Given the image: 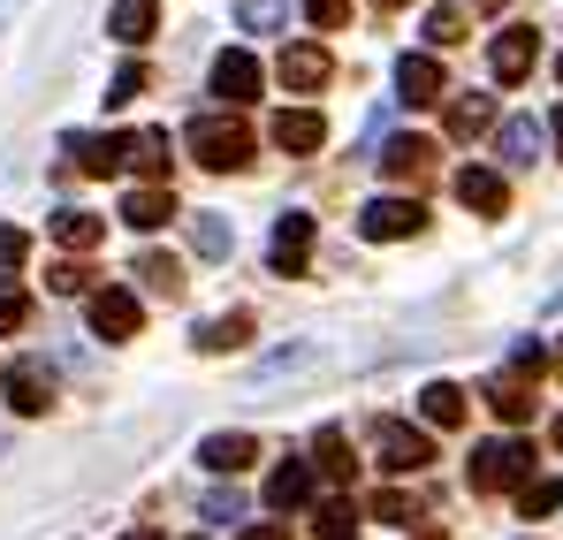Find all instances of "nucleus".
<instances>
[{"label":"nucleus","mask_w":563,"mask_h":540,"mask_svg":"<svg viewBox=\"0 0 563 540\" xmlns=\"http://www.w3.org/2000/svg\"><path fill=\"white\" fill-rule=\"evenodd\" d=\"M190 161L198 168H244L252 161V122L244 114H190Z\"/></svg>","instance_id":"f257e3e1"},{"label":"nucleus","mask_w":563,"mask_h":540,"mask_svg":"<svg viewBox=\"0 0 563 540\" xmlns=\"http://www.w3.org/2000/svg\"><path fill=\"white\" fill-rule=\"evenodd\" d=\"M472 487H479V495H503V487H518V495H526V487H533V450H526L518 434H503V442H479V450H472Z\"/></svg>","instance_id":"f03ea898"},{"label":"nucleus","mask_w":563,"mask_h":540,"mask_svg":"<svg viewBox=\"0 0 563 540\" xmlns=\"http://www.w3.org/2000/svg\"><path fill=\"white\" fill-rule=\"evenodd\" d=\"M374 456H380V472H427L434 442L419 427H404V419H374Z\"/></svg>","instance_id":"7ed1b4c3"},{"label":"nucleus","mask_w":563,"mask_h":540,"mask_svg":"<svg viewBox=\"0 0 563 540\" xmlns=\"http://www.w3.org/2000/svg\"><path fill=\"white\" fill-rule=\"evenodd\" d=\"M145 328V305H137V289H122V282H107L92 297V335H107V343H130Z\"/></svg>","instance_id":"20e7f679"},{"label":"nucleus","mask_w":563,"mask_h":540,"mask_svg":"<svg viewBox=\"0 0 563 540\" xmlns=\"http://www.w3.org/2000/svg\"><path fill=\"white\" fill-rule=\"evenodd\" d=\"M0 388H8V411H23V419H38L46 404H54V373L38 359H15L8 373H0Z\"/></svg>","instance_id":"39448f33"},{"label":"nucleus","mask_w":563,"mask_h":540,"mask_svg":"<svg viewBox=\"0 0 563 540\" xmlns=\"http://www.w3.org/2000/svg\"><path fill=\"white\" fill-rule=\"evenodd\" d=\"M275 77H282L289 91H320L328 77H335V62H328V46H312V38H297V46H282Z\"/></svg>","instance_id":"423d86ee"},{"label":"nucleus","mask_w":563,"mask_h":540,"mask_svg":"<svg viewBox=\"0 0 563 540\" xmlns=\"http://www.w3.org/2000/svg\"><path fill=\"white\" fill-rule=\"evenodd\" d=\"M358 229H366V236H419V229H427V206H419V198H374V206H366V213H358Z\"/></svg>","instance_id":"0eeeda50"},{"label":"nucleus","mask_w":563,"mask_h":540,"mask_svg":"<svg viewBox=\"0 0 563 540\" xmlns=\"http://www.w3.org/2000/svg\"><path fill=\"white\" fill-rule=\"evenodd\" d=\"M442 91H450V77H442L434 54H404V62H396V99H404V107H434Z\"/></svg>","instance_id":"6e6552de"},{"label":"nucleus","mask_w":563,"mask_h":540,"mask_svg":"<svg viewBox=\"0 0 563 540\" xmlns=\"http://www.w3.org/2000/svg\"><path fill=\"white\" fill-rule=\"evenodd\" d=\"M260 85H267V77H260V54H244V46H229V54L213 62V91H221L229 107H244V99H260Z\"/></svg>","instance_id":"1a4fd4ad"},{"label":"nucleus","mask_w":563,"mask_h":540,"mask_svg":"<svg viewBox=\"0 0 563 540\" xmlns=\"http://www.w3.org/2000/svg\"><path fill=\"white\" fill-rule=\"evenodd\" d=\"M533 54H541V38H533L526 23H510V31L487 46V69H495V85H518V77L533 69Z\"/></svg>","instance_id":"9d476101"},{"label":"nucleus","mask_w":563,"mask_h":540,"mask_svg":"<svg viewBox=\"0 0 563 540\" xmlns=\"http://www.w3.org/2000/svg\"><path fill=\"white\" fill-rule=\"evenodd\" d=\"M305 260H312V213H282L267 267H275V274H305Z\"/></svg>","instance_id":"9b49d317"},{"label":"nucleus","mask_w":563,"mask_h":540,"mask_svg":"<svg viewBox=\"0 0 563 540\" xmlns=\"http://www.w3.org/2000/svg\"><path fill=\"white\" fill-rule=\"evenodd\" d=\"M380 176L388 183H427L434 176V145H427V137H388V145H380Z\"/></svg>","instance_id":"f8f14e48"},{"label":"nucleus","mask_w":563,"mask_h":540,"mask_svg":"<svg viewBox=\"0 0 563 540\" xmlns=\"http://www.w3.org/2000/svg\"><path fill=\"white\" fill-rule=\"evenodd\" d=\"M267 137H275L282 153H320V137H328V122H320L312 107H282L275 122H267Z\"/></svg>","instance_id":"ddd939ff"},{"label":"nucleus","mask_w":563,"mask_h":540,"mask_svg":"<svg viewBox=\"0 0 563 540\" xmlns=\"http://www.w3.org/2000/svg\"><path fill=\"white\" fill-rule=\"evenodd\" d=\"M153 31H161V0H114V8H107V38L145 46Z\"/></svg>","instance_id":"4468645a"},{"label":"nucleus","mask_w":563,"mask_h":540,"mask_svg":"<svg viewBox=\"0 0 563 540\" xmlns=\"http://www.w3.org/2000/svg\"><path fill=\"white\" fill-rule=\"evenodd\" d=\"M198 464L221 472V480H229V472H252V464H260V442H252V434H206V442H198Z\"/></svg>","instance_id":"2eb2a0df"},{"label":"nucleus","mask_w":563,"mask_h":540,"mask_svg":"<svg viewBox=\"0 0 563 540\" xmlns=\"http://www.w3.org/2000/svg\"><path fill=\"white\" fill-rule=\"evenodd\" d=\"M69 161L85 176H122L130 168V137H69Z\"/></svg>","instance_id":"dca6fc26"},{"label":"nucleus","mask_w":563,"mask_h":540,"mask_svg":"<svg viewBox=\"0 0 563 540\" xmlns=\"http://www.w3.org/2000/svg\"><path fill=\"white\" fill-rule=\"evenodd\" d=\"M122 221H130L137 236H153V229H168V221H176V198H168L161 183H145V190H130V198H122Z\"/></svg>","instance_id":"f3484780"},{"label":"nucleus","mask_w":563,"mask_h":540,"mask_svg":"<svg viewBox=\"0 0 563 540\" xmlns=\"http://www.w3.org/2000/svg\"><path fill=\"white\" fill-rule=\"evenodd\" d=\"M457 198H465L472 213H503L510 206V183L495 176V168H457Z\"/></svg>","instance_id":"a211bd4d"},{"label":"nucleus","mask_w":563,"mask_h":540,"mask_svg":"<svg viewBox=\"0 0 563 540\" xmlns=\"http://www.w3.org/2000/svg\"><path fill=\"white\" fill-rule=\"evenodd\" d=\"M297 503H312V464H275L267 472V510H297Z\"/></svg>","instance_id":"6ab92c4d"},{"label":"nucleus","mask_w":563,"mask_h":540,"mask_svg":"<svg viewBox=\"0 0 563 540\" xmlns=\"http://www.w3.org/2000/svg\"><path fill=\"white\" fill-rule=\"evenodd\" d=\"M419 419H427V427H442V434H450V427H465V388L427 381V388H419Z\"/></svg>","instance_id":"aec40b11"},{"label":"nucleus","mask_w":563,"mask_h":540,"mask_svg":"<svg viewBox=\"0 0 563 540\" xmlns=\"http://www.w3.org/2000/svg\"><path fill=\"white\" fill-rule=\"evenodd\" d=\"M495 122V91H457L450 99V137H479Z\"/></svg>","instance_id":"412c9836"},{"label":"nucleus","mask_w":563,"mask_h":540,"mask_svg":"<svg viewBox=\"0 0 563 540\" xmlns=\"http://www.w3.org/2000/svg\"><path fill=\"white\" fill-rule=\"evenodd\" d=\"M487 411H495L503 427H518V419H533V388H526V381H503V373H495V381H487Z\"/></svg>","instance_id":"4be33fe9"},{"label":"nucleus","mask_w":563,"mask_h":540,"mask_svg":"<svg viewBox=\"0 0 563 540\" xmlns=\"http://www.w3.org/2000/svg\"><path fill=\"white\" fill-rule=\"evenodd\" d=\"M168 161H176V153H168V130H137V137H130V168H137V176H168Z\"/></svg>","instance_id":"5701e85b"},{"label":"nucleus","mask_w":563,"mask_h":540,"mask_svg":"<svg viewBox=\"0 0 563 540\" xmlns=\"http://www.w3.org/2000/svg\"><path fill=\"white\" fill-rule=\"evenodd\" d=\"M312 533H320V540H351V533H358V503H343V495L312 503Z\"/></svg>","instance_id":"b1692460"},{"label":"nucleus","mask_w":563,"mask_h":540,"mask_svg":"<svg viewBox=\"0 0 563 540\" xmlns=\"http://www.w3.org/2000/svg\"><path fill=\"white\" fill-rule=\"evenodd\" d=\"M503 161H510V168H526V161H541V122H526V114H510V122H503Z\"/></svg>","instance_id":"393cba45"},{"label":"nucleus","mask_w":563,"mask_h":540,"mask_svg":"<svg viewBox=\"0 0 563 540\" xmlns=\"http://www.w3.org/2000/svg\"><path fill=\"white\" fill-rule=\"evenodd\" d=\"M54 236H62L69 252H92V244H99V213H85V206H62V213H54Z\"/></svg>","instance_id":"a878e982"},{"label":"nucleus","mask_w":563,"mask_h":540,"mask_svg":"<svg viewBox=\"0 0 563 540\" xmlns=\"http://www.w3.org/2000/svg\"><path fill=\"white\" fill-rule=\"evenodd\" d=\"M46 289H54V297H99V282H92L85 260H54V267H46Z\"/></svg>","instance_id":"bb28decb"},{"label":"nucleus","mask_w":563,"mask_h":540,"mask_svg":"<svg viewBox=\"0 0 563 540\" xmlns=\"http://www.w3.org/2000/svg\"><path fill=\"white\" fill-rule=\"evenodd\" d=\"M297 365H320V343H282V351H267L252 381H282V373H297Z\"/></svg>","instance_id":"cd10ccee"},{"label":"nucleus","mask_w":563,"mask_h":540,"mask_svg":"<svg viewBox=\"0 0 563 540\" xmlns=\"http://www.w3.org/2000/svg\"><path fill=\"white\" fill-rule=\"evenodd\" d=\"M312 464H320V480H351V442H343V427H328V434L312 442Z\"/></svg>","instance_id":"c85d7f7f"},{"label":"nucleus","mask_w":563,"mask_h":540,"mask_svg":"<svg viewBox=\"0 0 563 540\" xmlns=\"http://www.w3.org/2000/svg\"><path fill=\"white\" fill-rule=\"evenodd\" d=\"M252 335V312H229V320H213V328H198V351H236Z\"/></svg>","instance_id":"c756f323"},{"label":"nucleus","mask_w":563,"mask_h":540,"mask_svg":"<svg viewBox=\"0 0 563 540\" xmlns=\"http://www.w3.org/2000/svg\"><path fill=\"white\" fill-rule=\"evenodd\" d=\"M137 91H153V69H145V62H122V69H114V85H107V107H130Z\"/></svg>","instance_id":"7c9ffc66"},{"label":"nucleus","mask_w":563,"mask_h":540,"mask_svg":"<svg viewBox=\"0 0 563 540\" xmlns=\"http://www.w3.org/2000/svg\"><path fill=\"white\" fill-rule=\"evenodd\" d=\"M190 244H198L206 260H221V252H229V221H221V213H190Z\"/></svg>","instance_id":"2f4dec72"},{"label":"nucleus","mask_w":563,"mask_h":540,"mask_svg":"<svg viewBox=\"0 0 563 540\" xmlns=\"http://www.w3.org/2000/svg\"><path fill=\"white\" fill-rule=\"evenodd\" d=\"M374 518H380V526H419L427 510H419L411 495H396V487H380V495H374Z\"/></svg>","instance_id":"473e14b6"},{"label":"nucleus","mask_w":563,"mask_h":540,"mask_svg":"<svg viewBox=\"0 0 563 540\" xmlns=\"http://www.w3.org/2000/svg\"><path fill=\"white\" fill-rule=\"evenodd\" d=\"M465 38V8H434L427 15V46H457Z\"/></svg>","instance_id":"72a5a7b5"},{"label":"nucleus","mask_w":563,"mask_h":540,"mask_svg":"<svg viewBox=\"0 0 563 540\" xmlns=\"http://www.w3.org/2000/svg\"><path fill=\"white\" fill-rule=\"evenodd\" d=\"M23 260H31V236H23V229H0V282H15Z\"/></svg>","instance_id":"f704fd0d"},{"label":"nucleus","mask_w":563,"mask_h":540,"mask_svg":"<svg viewBox=\"0 0 563 540\" xmlns=\"http://www.w3.org/2000/svg\"><path fill=\"white\" fill-rule=\"evenodd\" d=\"M556 503H563V487H556V480H533V487L518 495V510H526V518H549Z\"/></svg>","instance_id":"c9c22d12"},{"label":"nucleus","mask_w":563,"mask_h":540,"mask_svg":"<svg viewBox=\"0 0 563 540\" xmlns=\"http://www.w3.org/2000/svg\"><path fill=\"white\" fill-rule=\"evenodd\" d=\"M282 8H289V0H236V23H252V31H275Z\"/></svg>","instance_id":"e433bc0d"},{"label":"nucleus","mask_w":563,"mask_h":540,"mask_svg":"<svg viewBox=\"0 0 563 540\" xmlns=\"http://www.w3.org/2000/svg\"><path fill=\"white\" fill-rule=\"evenodd\" d=\"M137 274H145L153 289H184V267H176V260H161V252H153V260H137Z\"/></svg>","instance_id":"4c0bfd02"},{"label":"nucleus","mask_w":563,"mask_h":540,"mask_svg":"<svg viewBox=\"0 0 563 540\" xmlns=\"http://www.w3.org/2000/svg\"><path fill=\"white\" fill-rule=\"evenodd\" d=\"M305 15H312L320 31H343V15H351V0H305Z\"/></svg>","instance_id":"58836bf2"},{"label":"nucleus","mask_w":563,"mask_h":540,"mask_svg":"<svg viewBox=\"0 0 563 540\" xmlns=\"http://www.w3.org/2000/svg\"><path fill=\"white\" fill-rule=\"evenodd\" d=\"M23 320H31V305H23V297H15V289H8V297H0V335H15V328H23Z\"/></svg>","instance_id":"ea45409f"},{"label":"nucleus","mask_w":563,"mask_h":540,"mask_svg":"<svg viewBox=\"0 0 563 540\" xmlns=\"http://www.w3.org/2000/svg\"><path fill=\"white\" fill-rule=\"evenodd\" d=\"M236 540H289V533H282V526H244Z\"/></svg>","instance_id":"a19ab883"},{"label":"nucleus","mask_w":563,"mask_h":540,"mask_svg":"<svg viewBox=\"0 0 563 540\" xmlns=\"http://www.w3.org/2000/svg\"><path fill=\"white\" fill-rule=\"evenodd\" d=\"M122 540H161V533H153V526H137V533H122Z\"/></svg>","instance_id":"79ce46f5"},{"label":"nucleus","mask_w":563,"mask_h":540,"mask_svg":"<svg viewBox=\"0 0 563 540\" xmlns=\"http://www.w3.org/2000/svg\"><path fill=\"white\" fill-rule=\"evenodd\" d=\"M549 130H556V145H563V107H556V122H549Z\"/></svg>","instance_id":"37998d69"},{"label":"nucleus","mask_w":563,"mask_h":540,"mask_svg":"<svg viewBox=\"0 0 563 540\" xmlns=\"http://www.w3.org/2000/svg\"><path fill=\"white\" fill-rule=\"evenodd\" d=\"M549 365H556V373H563V343H556V359H549Z\"/></svg>","instance_id":"c03bdc74"},{"label":"nucleus","mask_w":563,"mask_h":540,"mask_svg":"<svg viewBox=\"0 0 563 540\" xmlns=\"http://www.w3.org/2000/svg\"><path fill=\"white\" fill-rule=\"evenodd\" d=\"M374 8H404V0H374Z\"/></svg>","instance_id":"a18cd8bd"},{"label":"nucleus","mask_w":563,"mask_h":540,"mask_svg":"<svg viewBox=\"0 0 563 540\" xmlns=\"http://www.w3.org/2000/svg\"><path fill=\"white\" fill-rule=\"evenodd\" d=\"M556 450H563V419H556Z\"/></svg>","instance_id":"49530a36"},{"label":"nucleus","mask_w":563,"mask_h":540,"mask_svg":"<svg viewBox=\"0 0 563 540\" xmlns=\"http://www.w3.org/2000/svg\"><path fill=\"white\" fill-rule=\"evenodd\" d=\"M556 85H563V54H556Z\"/></svg>","instance_id":"de8ad7c7"},{"label":"nucleus","mask_w":563,"mask_h":540,"mask_svg":"<svg viewBox=\"0 0 563 540\" xmlns=\"http://www.w3.org/2000/svg\"><path fill=\"white\" fill-rule=\"evenodd\" d=\"M487 8H503V0H487Z\"/></svg>","instance_id":"09e8293b"}]
</instances>
